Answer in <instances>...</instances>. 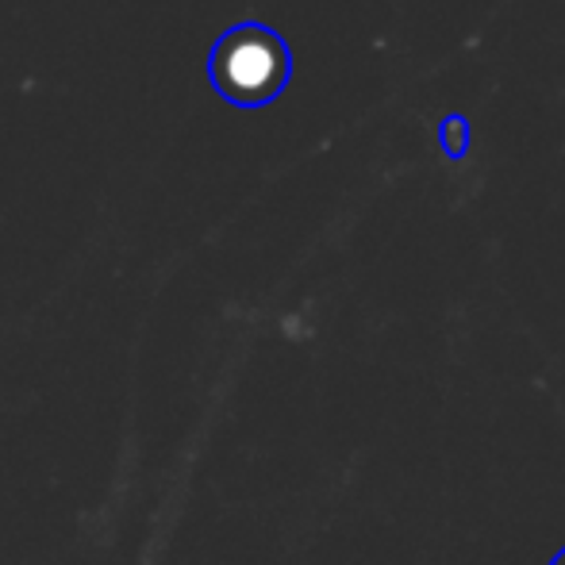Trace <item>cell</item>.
Returning <instances> with one entry per match:
<instances>
[{"label": "cell", "instance_id": "obj_1", "mask_svg": "<svg viewBox=\"0 0 565 565\" xmlns=\"http://www.w3.org/2000/svg\"><path fill=\"white\" fill-rule=\"evenodd\" d=\"M292 77V51L266 23H235L209 54L212 89L235 108H262L285 93Z\"/></svg>", "mask_w": 565, "mask_h": 565}, {"label": "cell", "instance_id": "obj_2", "mask_svg": "<svg viewBox=\"0 0 565 565\" xmlns=\"http://www.w3.org/2000/svg\"><path fill=\"white\" fill-rule=\"evenodd\" d=\"M439 150L447 158H466V150H469V119L466 116H458V113H450V116H443V124H439Z\"/></svg>", "mask_w": 565, "mask_h": 565}, {"label": "cell", "instance_id": "obj_3", "mask_svg": "<svg viewBox=\"0 0 565 565\" xmlns=\"http://www.w3.org/2000/svg\"><path fill=\"white\" fill-rule=\"evenodd\" d=\"M551 565H565V546H562L558 554H554V562H551Z\"/></svg>", "mask_w": 565, "mask_h": 565}]
</instances>
